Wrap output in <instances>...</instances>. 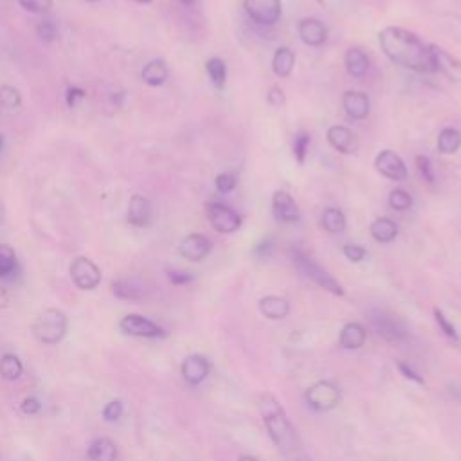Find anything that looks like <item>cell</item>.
I'll return each mask as SVG.
<instances>
[{
    "label": "cell",
    "mask_w": 461,
    "mask_h": 461,
    "mask_svg": "<svg viewBox=\"0 0 461 461\" xmlns=\"http://www.w3.org/2000/svg\"><path fill=\"white\" fill-rule=\"evenodd\" d=\"M378 44H380L382 53L395 65L421 72V74L438 72L435 56H433V44H426L414 33L403 27L389 26L382 29L378 35Z\"/></svg>",
    "instance_id": "1"
},
{
    "label": "cell",
    "mask_w": 461,
    "mask_h": 461,
    "mask_svg": "<svg viewBox=\"0 0 461 461\" xmlns=\"http://www.w3.org/2000/svg\"><path fill=\"white\" fill-rule=\"evenodd\" d=\"M258 411L276 447L285 454L294 451L297 447V433L278 399L271 393H263L258 400Z\"/></svg>",
    "instance_id": "2"
},
{
    "label": "cell",
    "mask_w": 461,
    "mask_h": 461,
    "mask_svg": "<svg viewBox=\"0 0 461 461\" xmlns=\"http://www.w3.org/2000/svg\"><path fill=\"white\" fill-rule=\"evenodd\" d=\"M33 335L45 346H54L65 339L69 332V317L58 308H45L33 321Z\"/></svg>",
    "instance_id": "3"
},
{
    "label": "cell",
    "mask_w": 461,
    "mask_h": 461,
    "mask_svg": "<svg viewBox=\"0 0 461 461\" xmlns=\"http://www.w3.org/2000/svg\"><path fill=\"white\" fill-rule=\"evenodd\" d=\"M368 319L373 332L389 344H405L411 339L408 324L403 323L399 315H393L386 310H371Z\"/></svg>",
    "instance_id": "4"
},
{
    "label": "cell",
    "mask_w": 461,
    "mask_h": 461,
    "mask_svg": "<svg viewBox=\"0 0 461 461\" xmlns=\"http://www.w3.org/2000/svg\"><path fill=\"white\" fill-rule=\"evenodd\" d=\"M292 260L294 263H296L297 269H299L308 280L314 281L315 285H319L321 288L328 290V292L333 294V296L339 297L344 296V288H342V285L339 283L328 271H324L319 263L314 262L308 254H305L303 251H297L296 249V251H292Z\"/></svg>",
    "instance_id": "5"
},
{
    "label": "cell",
    "mask_w": 461,
    "mask_h": 461,
    "mask_svg": "<svg viewBox=\"0 0 461 461\" xmlns=\"http://www.w3.org/2000/svg\"><path fill=\"white\" fill-rule=\"evenodd\" d=\"M305 400L315 411H332V409L337 408L339 402H341V393H339L337 386H335L333 382L319 380L306 389Z\"/></svg>",
    "instance_id": "6"
},
{
    "label": "cell",
    "mask_w": 461,
    "mask_h": 461,
    "mask_svg": "<svg viewBox=\"0 0 461 461\" xmlns=\"http://www.w3.org/2000/svg\"><path fill=\"white\" fill-rule=\"evenodd\" d=\"M119 330L124 335L139 339H162L166 335L165 328L153 323L141 314H126L119 321Z\"/></svg>",
    "instance_id": "7"
},
{
    "label": "cell",
    "mask_w": 461,
    "mask_h": 461,
    "mask_svg": "<svg viewBox=\"0 0 461 461\" xmlns=\"http://www.w3.org/2000/svg\"><path fill=\"white\" fill-rule=\"evenodd\" d=\"M71 280L80 290H96L101 283V271L99 267L85 256H78L71 263Z\"/></svg>",
    "instance_id": "8"
},
{
    "label": "cell",
    "mask_w": 461,
    "mask_h": 461,
    "mask_svg": "<svg viewBox=\"0 0 461 461\" xmlns=\"http://www.w3.org/2000/svg\"><path fill=\"white\" fill-rule=\"evenodd\" d=\"M208 218L209 224L217 233L220 235H230L236 233L242 226V217L236 213L235 209H230L229 206L220 204V202H211L208 204Z\"/></svg>",
    "instance_id": "9"
},
{
    "label": "cell",
    "mask_w": 461,
    "mask_h": 461,
    "mask_svg": "<svg viewBox=\"0 0 461 461\" xmlns=\"http://www.w3.org/2000/svg\"><path fill=\"white\" fill-rule=\"evenodd\" d=\"M251 20L260 26H276L281 18V0H244Z\"/></svg>",
    "instance_id": "10"
},
{
    "label": "cell",
    "mask_w": 461,
    "mask_h": 461,
    "mask_svg": "<svg viewBox=\"0 0 461 461\" xmlns=\"http://www.w3.org/2000/svg\"><path fill=\"white\" fill-rule=\"evenodd\" d=\"M375 168L380 173L382 177L389 178V181L402 182L408 178V166L403 162L402 157L393 150H382L375 157Z\"/></svg>",
    "instance_id": "11"
},
{
    "label": "cell",
    "mask_w": 461,
    "mask_h": 461,
    "mask_svg": "<svg viewBox=\"0 0 461 461\" xmlns=\"http://www.w3.org/2000/svg\"><path fill=\"white\" fill-rule=\"evenodd\" d=\"M211 240L206 235L200 233H191V235L184 236L178 244V253L182 258H186L187 262H202L211 253Z\"/></svg>",
    "instance_id": "12"
},
{
    "label": "cell",
    "mask_w": 461,
    "mask_h": 461,
    "mask_svg": "<svg viewBox=\"0 0 461 461\" xmlns=\"http://www.w3.org/2000/svg\"><path fill=\"white\" fill-rule=\"evenodd\" d=\"M209 373H211V362H209L208 357H204V355L193 353L187 355L186 359L182 360L181 375L190 386H199V384H202V382L209 377Z\"/></svg>",
    "instance_id": "13"
},
{
    "label": "cell",
    "mask_w": 461,
    "mask_h": 461,
    "mask_svg": "<svg viewBox=\"0 0 461 461\" xmlns=\"http://www.w3.org/2000/svg\"><path fill=\"white\" fill-rule=\"evenodd\" d=\"M342 110H344L346 117L351 121H362L369 115V108H371V101L369 96L362 90H346L342 94Z\"/></svg>",
    "instance_id": "14"
},
{
    "label": "cell",
    "mask_w": 461,
    "mask_h": 461,
    "mask_svg": "<svg viewBox=\"0 0 461 461\" xmlns=\"http://www.w3.org/2000/svg\"><path fill=\"white\" fill-rule=\"evenodd\" d=\"M272 215H274L276 222L280 224H296L299 222L301 213L297 208L296 200L288 195L287 191H276L272 195Z\"/></svg>",
    "instance_id": "15"
},
{
    "label": "cell",
    "mask_w": 461,
    "mask_h": 461,
    "mask_svg": "<svg viewBox=\"0 0 461 461\" xmlns=\"http://www.w3.org/2000/svg\"><path fill=\"white\" fill-rule=\"evenodd\" d=\"M297 35L308 47H319L328 38V29L317 18H303L301 22L297 24Z\"/></svg>",
    "instance_id": "16"
},
{
    "label": "cell",
    "mask_w": 461,
    "mask_h": 461,
    "mask_svg": "<svg viewBox=\"0 0 461 461\" xmlns=\"http://www.w3.org/2000/svg\"><path fill=\"white\" fill-rule=\"evenodd\" d=\"M326 139H328L330 146L333 150L341 151L344 156H350V153H355V151L359 150L357 135L348 126H342V124L330 126L328 132H326Z\"/></svg>",
    "instance_id": "17"
},
{
    "label": "cell",
    "mask_w": 461,
    "mask_h": 461,
    "mask_svg": "<svg viewBox=\"0 0 461 461\" xmlns=\"http://www.w3.org/2000/svg\"><path fill=\"white\" fill-rule=\"evenodd\" d=\"M153 217L151 202L144 195H133L128 202V213L126 220L133 227H148Z\"/></svg>",
    "instance_id": "18"
},
{
    "label": "cell",
    "mask_w": 461,
    "mask_h": 461,
    "mask_svg": "<svg viewBox=\"0 0 461 461\" xmlns=\"http://www.w3.org/2000/svg\"><path fill=\"white\" fill-rule=\"evenodd\" d=\"M433 56H435L436 71L445 74L451 81L461 83V60L454 58L453 54H449L442 47L433 44Z\"/></svg>",
    "instance_id": "19"
},
{
    "label": "cell",
    "mask_w": 461,
    "mask_h": 461,
    "mask_svg": "<svg viewBox=\"0 0 461 461\" xmlns=\"http://www.w3.org/2000/svg\"><path fill=\"white\" fill-rule=\"evenodd\" d=\"M117 445L108 436H98L90 442L87 449V458L89 461H117Z\"/></svg>",
    "instance_id": "20"
},
{
    "label": "cell",
    "mask_w": 461,
    "mask_h": 461,
    "mask_svg": "<svg viewBox=\"0 0 461 461\" xmlns=\"http://www.w3.org/2000/svg\"><path fill=\"white\" fill-rule=\"evenodd\" d=\"M260 312L271 321L285 319L290 314V303L281 296H265L260 299Z\"/></svg>",
    "instance_id": "21"
},
{
    "label": "cell",
    "mask_w": 461,
    "mask_h": 461,
    "mask_svg": "<svg viewBox=\"0 0 461 461\" xmlns=\"http://www.w3.org/2000/svg\"><path fill=\"white\" fill-rule=\"evenodd\" d=\"M366 328L360 323H346L339 333V342L344 350H359L366 342Z\"/></svg>",
    "instance_id": "22"
},
{
    "label": "cell",
    "mask_w": 461,
    "mask_h": 461,
    "mask_svg": "<svg viewBox=\"0 0 461 461\" xmlns=\"http://www.w3.org/2000/svg\"><path fill=\"white\" fill-rule=\"evenodd\" d=\"M344 67L351 78H364L369 69L368 54L359 47H351V49L346 51Z\"/></svg>",
    "instance_id": "23"
},
{
    "label": "cell",
    "mask_w": 461,
    "mask_h": 461,
    "mask_svg": "<svg viewBox=\"0 0 461 461\" xmlns=\"http://www.w3.org/2000/svg\"><path fill=\"white\" fill-rule=\"evenodd\" d=\"M369 235L377 240L378 244H391L399 236V226L391 218H377L369 224Z\"/></svg>",
    "instance_id": "24"
},
{
    "label": "cell",
    "mask_w": 461,
    "mask_h": 461,
    "mask_svg": "<svg viewBox=\"0 0 461 461\" xmlns=\"http://www.w3.org/2000/svg\"><path fill=\"white\" fill-rule=\"evenodd\" d=\"M168 74L169 71L165 60H151L141 71L142 81L150 85V87H160V85H165L166 80H168Z\"/></svg>",
    "instance_id": "25"
},
{
    "label": "cell",
    "mask_w": 461,
    "mask_h": 461,
    "mask_svg": "<svg viewBox=\"0 0 461 461\" xmlns=\"http://www.w3.org/2000/svg\"><path fill=\"white\" fill-rule=\"evenodd\" d=\"M294 65H296V54L290 47H280L276 49L274 56H272V72L278 78H288L292 74Z\"/></svg>",
    "instance_id": "26"
},
{
    "label": "cell",
    "mask_w": 461,
    "mask_h": 461,
    "mask_svg": "<svg viewBox=\"0 0 461 461\" xmlns=\"http://www.w3.org/2000/svg\"><path fill=\"white\" fill-rule=\"evenodd\" d=\"M112 294L123 301H141L144 297V288L133 280H117L110 285Z\"/></svg>",
    "instance_id": "27"
},
{
    "label": "cell",
    "mask_w": 461,
    "mask_h": 461,
    "mask_svg": "<svg viewBox=\"0 0 461 461\" xmlns=\"http://www.w3.org/2000/svg\"><path fill=\"white\" fill-rule=\"evenodd\" d=\"M439 153L444 156H453L461 148V132L460 130L453 128V126H447L439 132L438 142H436Z\"/></svg>",
    "instance_id": "28"
},
{
    "label": "cell",
    "mask_w": 461,
    "mask_h": 461,
    "mask_svg": "<svg viewBox=\"0 0 461 461\" xmlns=\"http://www.w3.org/2000/svg\"><path fill=\"white\" fill-rule=\"evenodd\" d=\"M24 375V364L15 353H4L0 357V377L15 382Z\"/></svg>",
    "instance_id": "29"
},
{
    "label": "cell",
    "mask_w": 461,
    "mask_h": 461,
    "mask_svg": "<svg viewBox=\"0 0 461 461\" xmlns=\"http://www.w3.org/2000/svg\"><path fill=\"white\" fill-rule=\"evenodd\" d=\"M321 226H323L324 230L333 233V235H335V233H341V230L346 229L344 213L337 208L324 209L323 217H321Z\"/></svg>",
    "instance_id": "30"
},
{
    "label": "cell",
    "mask_w": 461,
    "mask_h": 461,
    "mask_svg": "<svg viewBox=\"0 0 461 461\" xmlns=\"http://www.w3.org/2000/svg\"><path fill=\"white\" fill-rule=\"evenodd\" d=\"M206 71H208L209 80L217 89H224L227 81V67L224 60L220 58H209L206 62Z\"/></svg>",
    "instance_id": "31"
},
{
    "label": "cell",
    "mask_w": 461,
    "mask_h": 461,
    "mask_svg": "<svg viewBox=\"0 0 461 461\" xmlns=\"http://www.w3.org/2000/svg\"><path fill=\"white\" fill-rule=\"evenodd\" d=\"M17 271V253L11 245L0 244V280Z\"/></svg>",
    "instance_id": "32"
},
{
    "label": "cell",
    "mask_w": 461,
    "mask_h": 461,
    "mask_svg": "<svg viewBox=\"0 0 461 461\" xmlns=\"http://www.w3.org/2000/svg\"><path fill=\"white\" fill-rule=\"evenodd\" d=\"M22 105V94L20 90L11 87V85H2L0 87V107L6 110H15Z\"/></svg>",
    "instance_id": "33"
},
{
    "label": "cell",
    "mask_w": 461,
    "mask_h": 461,
    "mask_svg": "<svg viewBox=\"0 0 461 461\" xmlns=\"http://www.w3.org/2000/svg\"><path fill=\"white\" fill-rule=\"evenodd\" d=\"M389 208L395 211H408L412 208V196L402 187H396L389 193Z\"/></svg>",
    "instance_id": "34"
},
{
    "label": "cell",
    "mask_w": 461,
    "mask_h": 461,
    "mask_svg": "<svg viewBox=\"0 0 461 461\" xmlns=\"http://www.w3.org/2000/svg\"><path fill=\"white\" fill-rule=\"evenodd\" d=\"M308 148H310V135L306 132H299L294 141V159L297 160V165L303 166L306 162V156H308Z\"/></svg>",
    "instance_id": "35"
},
{
    "label": "cell",
    "mask_w": 461,
    "mask_h": 461,
    "mask_svg": "<svg viewBox=\"0 0 461 461\" xmlns=\"http://www.w3.org/2000/svg\"><path fill=\"white\" fill-rule=\"evenodd\" d=\"M123 412H124L123 400L115 399V400H110L108 403H105V408H103V411H101V417H103V420L108 421V424H114V421L121 420Z\"/></svg>",
    "instance_id": "36"
},
{
    "label": "cell",
    "mask_w": 461,
    "mask_h": 461,
    "mask_svg": "<svg viewBox=\"0 0 461 461\" xmlns=\"http://www.w3.org/2000/svg\"><path fill=\"white\" fill-rule=\"evenodd\" d=\"M435 319L439 326V332H444L445 337H449L451 341H454V342H460V335H458L456 326H454V324L451 323L447 317H445V314L439 310V308H435Z\"/></svg>",
    "instance_id": "37"
},
{
    "label": "cell",
    "mask_w": 461,
    "mask_h": 461,
    "mask_svg": "<svg viewBox=\"0 0 461 461\" xmlns=\"http://www.w3.org/2000/svg\"><path fill=\"white\" fill-rule=\"evenodd\" d=\"M36 35H38V38H40L44 44H53L58 36L56 24L51 22V20H44V22L36 26Z\"/></svg>",
    "instance_id": "38"
},
{
    "label": "cell",
    "mask_w": 461,
    "mask_h": 461,
    "mask_svg": "<svg viewBox=\"0 0 461 461\" xmlns=\"http://www.w3.org/2000/svg\"><path fill=\"white\" fill-rule=\"evenodd\" d=\"M236 184H238V181H236V175H233V173H220V175H217V178H215L217 191L222 193V195H227L230 191H235Z\"/></svg>",
    "instance_id": "39"
},
{
    "label": "cell",
    "mask_w": 461,
    "mask_h": 461,
    "mask_svg": "<svg viewBox=\"0 0 461 461\" xmlns=\"http://www.w3.org/2000/svg\"><path fill=\"white\" fill-rule=\"evenodd\" d=\"M18 4L22 6L26 11H29V13L44 15L53 8V0H18Z\"/></svg>",
    "instance_id": "40"
},
{
    "label": "cell",
    "mask_w": 461,
    "mask_h": 461,
    "mask_svg": "<svg viewBox=\"0 0 461 461\" xmlns=\"http://www.w3.org/2000/svg\"><path fill=\"white\" fill-rule=\"evenodd\" d=\"M342 254H344L350 262L353 263H359L362 262L364 258L368 256V251L362 247V245H357V244H346L344 247H342Z\"/></svg>",
    "instance_id": "41"
},
{
    "label": "cell",
    "mask_w": 461,
    "mask_h": 461,
    "mask_svg": "<svg viewBox=\"0 0 461 461\" xmlns=\"http://www.w3.org/2000/svg\"><path fill=\"white\" fill-rule=\"evenodd\" d=\"M417 168L420 171L421 178L429 184H435V171H433V166H430V160L424 156L417 157Z\"/></svg>",
    "instance_id": "42"
},
{
    "label": "cell",
    "mask_w": 461,
    "mask_h": 461,
    "mask_svg": "<svg viewBox=\"0 0 461 461\" xmlns=\"http://www.w3.org/2000/svg\"><path fill=\"white\" fill-rule=\"evenodd\" d=\"M166 278L171 285H187L193 281V274L186 271H178V269H168L166 271Z\"/></svg>",
    "instance_id": "43"
},
{
    "label": "cell",
    "mask_w": 461,
    "mask_h": 461,
    "mask_svg": "<svg viewBox=\"0 0 461 461\" xmlns=\"http://www.w3.org/2000/svg\"><path fill=\"white\" fill-rule=\"evenodd\" d=\"M20 409L27 417H36L42 411V402L36 396H26L22 403H20Z\"/></svg>",
    "instance_id": "44"
},
{
    "label": "cell",
    "mask_w": 461,
    "mask_h": 461,
    "mask_svg": "<svg viewBox=\"0 0 461 461\" xmlns=\"http://www.w3.org/2000/svg\"><path fill=\"white\" fill-rule=\"evenodd\" d=\"M85 98H87V92H85L83 89H80V87H69L65 92V101L69 108H74L76 105H78V101H81V99Z\"/></svg>",
    "instance_id": "45"
},
{
    "label": "cell",
    "mask_w": 461,
    "mask_h": 461,
    "mask_svg": "<svg viewBox=\"0 0 461 461\" xmlns=\"http://www.w3.org/2000/svg\"><path fill=\"white\" fill-rule=\"evenodd\" d=\"M267 103L272 108H281L285 105V94L280 87H271V90L267 92Z\"/></svg>",
    "instance_id": "46"
},
{
    "label": "cell",
    "mask_w": 461,
    "mask_h": 461,
    "mask_svg": "<svg viewBox=\"0 0 461 461\" xmlns=\"http://www.w3.org/2000/svg\"><path fill=\"white\" fill-rule=\"evenodd\" d=\"M396 368L400 369V373H402L403 377L408 378V380L417 382V384H420V386H426V380H424V378H421L420 375H418V373L414 371V369L409 368V366L405 362H396Z\"/></svg>",
    "instance_id": "47"
},
{
    "label": "cell",
    "mask_w": 461,
    "mask_h": 461,
    "mask_svg": "<svg viewBox=\"0 0 461 461\" xmlns=\"http://www.w3.org/2000/svg\"><path fill=\"white\" fill-rule=\"evenodd\" d=\"M272 247H274V240L272 238H263L260 244L256 245V247L253 249V254L258 258H263V256H269V254L272 253Z\"/></svg>",
    "instance_id": "48"
},
{
    "label": "cell",
    "mask_w": 461,
    "mask_h": 461,
    "mask_svg": "<svg viewBox=\"0 0 461 461\" xmlns=\"http://www.w3.org/2000/svg\"><path fill=\"white\" fill-rule=\"evenodd\" d=\"M178 2H181V4H184V6H193V4H195V0H178Z\"/></svg>",
    "instance_id": "49"
},
{
    "label": "cell",
    "mask_w": 461,
    "mask_h": 461,
    "mask_svg": "<svg viewBox=\"0 0 461 461\" xmlns=\"http://www.w3.org/2000/svg\"><path fill=\"white\" fill-rule=\"evenodd\" d=\"M238 461H258V460H256V458H253V456H242Z\"/></svg>",
    "instance_id": "50"
},
{
    "label": "cell",
    "mask_w": 461,
    "mask_h": 461,
    "mask_svg": "<svg viewBox=\"0 0 461 461\" xmlns=\"http://www.w3.org/2000/svg\"><path fill=\"white\" fill-rule=\"evenodd\" d=\"M292 461H312V460H310V458H306V456H296Z\"/></svg>",
    "instance_id": "51"
},
{
    "label": "cell",
    "mask_w": 461,
    "mask_h": 461,
    "mask_svg": "<svg viewBox=\"0 0 461 461\" xmlns=\"http://www.w3.org/2000/svg\"><path fill=\"white\" fill-rule=\"evenodd\" d=\"M135 2H139V4H151L153 0H135Z\"/></svg>",
    "instance_id": "52"
},
{
    "label": "cell",
    "mask_w": 461,
    "mask_h": 461,
    "mask_svg": "<svg viewBox=\"0 0 461 461\" xmlns=\"http://www.w3.org/2000/svg\"><path fill=\"white\" fill-rule=\"evenodd\" d=\"M2 148H4V135L0 133V151H2Z\"/></svg>",
    "instance_id": "53"
},
{
    "label": "cell",
    "mask_w": 461,
    "mask_h": 461,
    "mask_svg": "<svg viewBox=\"0 0 461 461\" xmlns=\"http://www.w3.org/2000/svg\"><path fill=\"white\" fill-rule=\"evenodd\" d=\"M317 4H321V6H324V0H317Z\"/></svg>",
    "instance_id": "54"
},
{
    "label": "cell",
    "mask_w": 461,
    "mask_h": 461,
    "mask_svg": "<svg viewBox=\"0 0 461 461\" xmlns=\"http://www.w3.org/2000/svg\"><path fill=\"white\" fill-rule=\"evenodd\" d=\"M87 2H98V0H87Z\"/></svg>",
    "instance_id": "55"
}]
</instances>
